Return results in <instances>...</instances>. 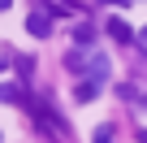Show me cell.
<instances>
[{"label":"cell","mask_w":147,"mask_h":143,"mask_svg":"<svg viewBox=\"0 0 147 143\" xmlns=\"http://www.w3.org/2000/svg\"><path fill=\"white\" fill-rule=\"evenodd\" d=\"M9 5H13V0H0V13H5V9H9Z\"/></svg>","instance_id":"cell-11"},{"label":"cell","mask_w":147,"mask_h":143,"mask_svg":"<svg viewBox=\"0 0 147 143\" xmlns=\"http://www.w3.org/2000/svg\"><path fill=\"white\" fill-rule=\"evenodd\" d=\"M5 65H9V61H5V56H0V74H5Z\"/></svg>","instance_id":"cell-13"},{"label":"cell","mask_w":147,"mask_h":143,"mask_svg":"<svg viewBox=\"0 0 147 143\" xmlns=\"http://www.w3.org/2000/svg\"><path fill=\"white\" fill-rule=\"evenodd\" d=\"M100 96V78H82L78 87H74V100H78V104H91Z\"/></svg>","instance_id":"cell-4"},{"label":"cell","mask_w":147,"mask_h":143,"mask_svg":"<svg viewBox=\"0 0 147 143\" xmlns=\"http://www.w3.org/2000/svg\"><path fill=\"white\" fill-rule=\"evenodd\" d=\"M39 5H48V9H56V13H78L74 0H39Z\"/></svg>","instance_id":"cell-8"},{"label":"cell","mask_w":147,"mask_h":143,"mask_svg":"<svg viewBox=\"0 0 147 143\" xmlns=\"http://www.w3.org/2000/svg\"><path fill=\"white\" fill-rule=\"evenodd\" d=\"M26 30H30L35 39H48V35H52V18H48L43 9H35V13L26 18Z\"/></svg>","instance_id":"cell-3"},{"label":"cell","mask_w":147,"mask_h":143,"mask_svg":"<svg viewBox=\"0 0 147 143\" xmlns=\"http://www.w3.org/2000/svg\"><path fill=\"white\" fill-rule=\"evenodd\" d=\"M74 43H78V48L95 43V26H91V22H78V26H74Z\"/></svg>","instance_id":"cell-5"},{"label":"cell","mask_w":147,"mask_h":143,"mask_svg":"<svg viewBox=\"0 0 147 143\" xmlns=\"http://www.w3.org/2000/svg\"><path fill=\"white\" fill-rule=\"evenodd\" d=\"M65 65L74 69V74H91V78H108V56H100V52H87V48H74L69 56H65Z\"/></svg>","instance_id":"cell-1"},{"label":"cell","mask_w":147,"mask_h":143,"mask_svg":"<svg viewBox=\"0 0 147 143\" xmlns=\"http://www.w3.org/2000/svg\"><path fill=\"white\" fill-rule=\"evenodd\" d=\"M138 139H143V143H147V126H143V130H138Z\"/></svg>","instance_id":"cell-12"},{"label":"cell","mask_w":147,"mask_h":143,"mask_svg":"<svg viewBox=\"0 0 147 143\" xmlns=\"http://www.w3.org/2000/svg\"><path fill=\"white\" fill-rule=\"evenodd\" d=\"M108 35H113L117 43H130V39H134V30H130V22H108Z\"/></svg>","instance_id":"cell-7"},{"label":"cell","mask_w":147,"mask_h":143,"mask_svg":"<svg viewBox=\"0 0 147 143\" xmlns=\"http://www.w3.org/2000/svg\"><path fill=\"white\" fill-rule=\"evenodd\" d=\"M108 5H130V0H108Z\"/></svg>","instance_id":"cell-14"},{"label":"cell","mask_w":147,"mask_h":143,"mask_svg":"<svg viewBox=\"0 0 147 143\" xmlns=\"http://www.w3.org/2000/svg\"><path fill=\"white\" fill-rule=\"evenodd\" d=\"M138 43H143V48H147V26H143V30H138Z\"/></svg>","instance_id":"cell-10"},{"label":"cell","mask_w":147,"mask_h":143,"mask_svg":"<svg viewBox=\"0 0 147 143\" xmlns=\"http://www.w3.org/2000/svg\"><path fill=\"white\" fill-rule=\"evenodd\" d=\"M95 143H113V126H100L95 130Z\"/></svg>","instance_id":"cell-9"},{"label":"cell","mask_w":147,"mask_h":143,"mask_svg":"<svg viewBox=\"0 0 147 143\" xmlns=\"http://www.w3.org/2000/svg\"><path fill=\"white\" fill-rule=\"evenodd\" d=\"M18 100H26V91H22V87H13V83H0V104H18Z\"/></svg>","instance_id":"cell-6"},{"label":"cell","mask_w":147,"mask_h":143,"mask_svg":"<svg viewBox=\"0 0 147 143\" xmlns=\"http://www.w3.org/2000/svg\"><path fill=\"white\" fill-rule=\"evenodd\" d=\"M26 104H30V113H35V121H39L43 134H65V117H61V113H48L39 100H26Z\"/></svg>","instance_id":"cell-2"}]
</instances>
